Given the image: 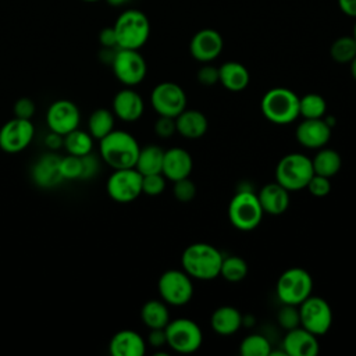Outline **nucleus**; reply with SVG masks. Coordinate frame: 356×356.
Wrapping results in <instances>:
<instances>
[{
	"label": "nucleus",
	"instance_id": "nucleus-16",
	"mask_svg": "<svg viewBox=\"0 0 356 356\" xmlns=\"http://www.w3.org/2000/svg\"><path fill=\"white\" fill-rule=\"evenodd\" d=\"M224 47V40L220 32L213 28L197 31L189 42V53L199 63H211L216 60Z\"/></svg>",
	"mask_w": 356,
	"mask_h": 356
},
{
	"label": "nucleus",
	"instance_id": "nucleus-14",
	"mask_svg": "<svg viewBox=\"0 0 356 356\" xmlns=\"http://www.w3.org/2000/svg\"><path fill=\"white\" fill-rule=\"evenodd\" d=\"M35 135V127L31 120L14 117L0 128V149L14 154L25 150Z\"/></svg>",
	"mask_w": 356,
	"mask_h": 356
},
{
	"label": "nucleus",
	"instance_id": "nucleus-33",
	"mask_svg": "<svg viewBox=\"0 0 356 356\" xmlns=\"http://www.w3.org/2000/svg\"><path fill=\"white\" fill-rule=\"evenodd\" d=\"M327 111V102L318 93H307L299 97V115L303 118H323Z\"/></svg>",
	"mask_w": 356,
	"mask_h": 356
},
{
	"label": "nucleus",
	"instance_id": "nucleus-34",
	"mask_svg": "<svg viewBox=\"0 0 356 356\" xmlns=\"http://www.w3.org/2000/svg\"><path fill=\"white\" fill-rule=\"evenodd\" d=\"M248 263L239 256L222 257L220 275L228 282H239L248 275Z\"/></svg>",
	"mask_w": 356,
	"mask_h": 356
},
{
	"label": "nucleus",
	"instance_id": "nucleus-15",
	"mask_svg": "<svg viewBox=\"0 0 356 356\" xmlns=\"http://www.w3.org/2000/svg\"><path fill=\"white\" fill-rule=\"evenodd\" d=\"M79 122L81 111L72 100H54L46 111V124L49 131H53L63 136L76 129L79 127Z\"/></svg>",
	"mask_w": 356,
	"mask_h": 356
},
{
	"label": "nucleus",
	"instance_id": "nucleus-30",
	"mask_svg": "<svg viewBox=\"0 0 356 356\" xmlns=\"http://www.w3.org/2000/svg\"><path fill=\"white\" fill-rule=\"evenodd\" d=\"M115 127V115L113 110L106 107H99L92 111L88 120V132L93 136V139L100 140L106 135H108Z\"/></svg>",
	"mask_w": 356,
	"mask_h": 356
},
{
	"label": "nucleus",
	"instance_id": "nucleus-3",
	"mask_svg": "<svg viewBox=\"0 0 356 356\" xmlns=\"http://www.w3.org/2000/svg\"><path fill=\"white\" fill-rule=\"evenodd\" d=\"M260 108L270 122L286 125L299 117V96L289 88H271L261 97Z\"/></svg>",
	"mask_w": 356,
	"mask_h": 356
},
{
	"label": "nucleus",
	"instance_id": "nucleus-12",
	"mask_svg": "<svg viewBox=\"0 0 356 356\" xmlns=\"http://www.w3.org/2000/svg\"><path fill=\"white\" fill-rule=\"evenodd\" d=\"M298 307L300 327L306 328L317 337L328 332L332 324V310L324 298L310 295Z\"/></svg>",
	"mask_w": 356,
	"mask_h": 356
},
{
	"label": "nucleus",
	"instance_id": "nucleus-8",
	"mask_svg": "<svg viewBox=\"0 0 356 356\" xmlns=\"http://www.w3.org/2000/svg\"><path fill=\"white\" fill-rule=\"evenodd\" d=\"M167 345L178 353H193L203 343V332L197 323L179 317L170 320L165 325Z\"/></svg>",
	"mask_w": 356,
	"mask_h": 356
},
{
	"label": "nucleus",
	"instance_id": "nucleus-25",
	"mask_svg": "<svg viewBox=\"0 0 356 356\" xmlns=\"http://www.w3.org/2000/svg\"><path fill=\"white\" fill-rule=\"evenodd\" d=\"M218 82L229 92H242L250 82V74L242 63L225 61L218 67Z\"/></svg>",
	"mask_w": 356,
	"mask_h": 356
},
{
	"label": "nucleus",
	"instance_id": "nucleus-48",
	"mask_svg": "<svg viewBox=\"0 0 356 356\" xmlns=\"http://www.w3.org/2000/svg\"><path fill=\"white\" fill-rule=\"evenodd\" d=\"M338 7L345 15L356 19V0H338Z\"/></svg>",
	"mask_w": 356,
	"mask_h": 356
},
{
	"label": "nucleus",
	"instance_id": "nucleus-29",
	"mask_svg": "<svg viewBox=\"0 0 356 356\" xmlns=\"http://www.w3.org/2000/svg\"><path fill=\"white\" fill-rule=\"evenodd\" d=\"M318 152L316 153V156L312 159V165H313V171L314 174L331 178L334 177L342 165V159L341 154L330 147H320L317 149Z\"/></svg>",
	"mask_w": 356,
	"mask_h": 356
},
{
	"label": "nucleus",
	"instance_id": "nucleus-22",
	"mask_svg": "<svg viewBox=\"0 0 356 356\" xmlns=\"http://www.w3.org/2000/svg\"><path fill=\"white\" fill-rule=\"evenodd\" d=\"M108 350L113 356H143L146 341L134 330H120L111 337Z\"/></svg>",
	"mask_w": 356,
	"mask_h": 356
},
{
	"label": "nucleus",
	"instance_id": "nucleus-11",
	"mask_svg": "<svg viewBox=\"0 0 356 356\" xmlns=\"http://www.w3.org/2000/svg\"><path fill=\"white\" fill-rule=\"evenodd\" d=\"M108 196L117 203H131L142 193V174L135 168L113 170L106 182Z\"/></svg>",
	"mask_w": 356,
	"mask_h": 356
},
{
	"label": "nucleus",
	"instance_id": "nucleus-45",
	"mask_svg": "<svg viewBox=\"0 0 356 356\" xmlns=\"http://www.w3.org/2000/svg\"><path fill=\"white\" fill-rule=\"evenodd\" d=\"M147 343L152 348H163L164 345H167V335H165V330L164 328H152L149 330V335H147Z\"/></svg>",
	"mask_w": 356,
	"mask_h": 356
},
{
	"label": "nucleus",
	"instance_id": "nucleus-7",
	"mask_svg": "<svg viewBox=\"0 0 356 356\" xmlns=\"http://www.w3.org/2000/svg\"><path fill=\"white\" fill-rule=\"evenodd\" d=\"M313 278L302 267H291L285 270L277 280L275 292L282 305L299 306L312 295Z\"/></svg>",
	"mask_w": 356,
	"mask_h": 356
},
{
	"label": "nucleus",
	"instance_id": "nucleus-9",
	"mask_svg": "<svg viewBox=\"0 0 356 356\" xmlns=\"http://www.w3.org/2000/svg\"><path fill=\"white\" fill-rule=\"evenodd\" d=\"M157 289L161 300L171 306H184L193 296L192 278L184 270H167L159 281Z\"/></svg>",
	"mask_w": 356,
	"mask_h": 356
},
{
	"label": "nucleus",
	"instance_id": "nucleus-41",
	"mask_svg": "<svg viewBox=\"0 0 356 356\" xmlns=\"http://www.w3.org/2000/svg\"><path fill=\"white\" fill-rule=\"evenodd\" d=\"M154 132L161 139L171 138L174 134H177L175 118L165 117V115H159V118L154 122Z\"/></svg>",
	"mask_w": 356,
	"mask_h": 356
},
{
	"label": "nucleus",
	"instance_id": "nucleus-36",
	"mask_svg": "<svg viewBox=\"0 0 356 356\" xmlns=\"http://www.w3.org/2000/svg\"><path fill=\"white\" fill-rule=\"evenodd\" d=\"M60 172L64 179H81L82 175V159L79 156L68 154L60 159Z\"/></svg>",
	"mask_w": 356,
	"mask_h": 356
},
{
	"label": "nucleus",
	"instance_id": "nucleus-4",
	"mask_svg": "<svg viewBox=\"0 0 356 356\" xmlns=\"http://www.w3.org/2000/svg\"><path fill=\"white\" fill-rule=\"evenodd\" d=\"M114 32L120 49L139 50L150 36V22L145 13L136 8L122 11L115 19Z\"/></svg>",
	"mask_w": 356,
	"mask_h": 356
},
{
	"label": "nucleus",
	"instance_id": "nucleus-18",
	"mask_svg": "<svg viewBox=\"0 0 356 356\" xmlns=\"http://www.w3.org/2000/svg\"><path fill=\"white\" fill-rule=\"evenodd\" d=\"M60 156L49 152L42 154L31 168L32 181L43 189H50L60 185L64 178L60 172Z\"/></svg>",
	"mask_w": 356,
	"mask_h": 356
},
{
	"label": "nucleus",
	"instance_id": "nucleus-46",
	"mask_svg": "<svg viewBox=\"0 0 356 356\" xmlns=\"http://www.w3.org/2000/svg\"><path fill=\"white\" fill-rule=\"evenodd\" d=\"M99 42H100L102 47H118L114 28L113 26L103 28L99 33Z\"/></svg>",
	"mask_w": 356,
	"mask_h": 356
},
{
	"label": "nucleus",
	"instance_id": "nucleus-50",
	"mask_svg": "<svg viewBox=\"0 0 356 356\" xmlns=\"http://www.w3.org/2000/svg\"><path fill=\"white\" fill-rule=\"evenodd\" d=\"M349 70H350L352 78L356 81V56H355V58L349 63Z\"/></svg>",
	"mask_w": 356,
	"mask_h": 356
},
{
	"label": "nucleus",
	"instance_id": "nucleus-52",
	"mask_svg": "<svg viewBox=\"0 0 356 356\" xmlns=\"http://www.w3.org/2000/svg\"><path fill=\"white\" fill-rule=\"evenodd\" d=\"M82 1H88V3H95V1H100V0H82Z\"/></svg>",
	"mask_w": 356,
	"mask_h": 356
},
{
	"label": "nucleus",
	"instance_id": "nucleus-32",
	"mask_svg": "<svg viewBox=\"0 0 356 356\" xmlns=\"http://www.w3.org/2000/svg\"><path fill=\"white\" fill-rule=\"evenodd\" d=\"M331 58L338 64H349L356 56V40L352 35L337 38L330 47Z\"/></svg>",
	"mask_w": 356,
	"mask_h": 356
},
{
	"label": "nucleus",
	"instance_id": "nucleus-42",
	"mask_svg": "<svg viewBox=\"0 0 356 356\" xmlns=\"http://www.w3.org/2000/svg\"><path fill=\"white\" fill-rule=\"evenodd\" d=\"M196 79L203 86L216 85L218 82V67H214L210 63H204V65L197 70Z\"/></svg>",
	"mask_w": 356,
	"mask_h": 356
},
{
	"label": "nucleus",
	"instance_id": "nucleus-26",
	"mask_svg": "<svg viewBox=\"0 0 356 356\" xmlns=\"http://www.w3.org/2000/svg\"><path fill=\"white\" fill-rule=\"evenodd\" d=\"M210 325L216 334L228 337L235 334L243 325V316L234 306H220L213 312Z\"/></svg>",
	"mask_w": 356,
	"mask_h": 356
},
{
	"label": "nucleus",
	"instance_id": "nucleus-19",
	"mask_svg": "<svg viewBox=\"0 0 356 356\" xmlns=\"http://www.w3.org/2000/svg\"><path fill=\"white\" fill-rule=\"evenodd\" d=\"M282 349L288 356H314L320 350V343L317 335L299 325L286 331Z\"/></svg>",
	"mask_w": 356,
	"mask_h": 356
},
{
	"label": "nucleus",
	"instance_id": "nucleus-6",
	"mask_svg": "<svg viewBox=\"0 0 356 356\" xmlns=\"http://www.w3.org/2000/svg\"><path fill=\"white\" fill-rule=\"evenodd\" d=\"M264 211L257 195L242 189L235 193L228 204V218L231 224L241 231H252L261 222Z\"/></svg>",
	"mask_w": 356,
	"mask_h": 356
},
{
	"label": "nucleus",
	"instance_id": "nucleus-44",
	"mask_svg": "<svg viewBox=\"0 0 356 356\" xmlns=\"http://www.w3.org/2000/svg\"><path fill=\"white\" fill-rule=\"evenodd\" d=\"M82 175H81V179H89V178H93L97 171H99V159L96 154H93L92 152L82 156Z\"/></svg>",
	"mask_w": 356,
	"mask_h": 356
},
{
	"label": "nucleus",
	"instance_id": "nucleus-28",
	"mask_svg": "<svg viewBox=\"0 0 356 356\" xmlns=\"http://www.w3.org/2000/svg\"><path fill=\"white\" fill-rule=\"evenodd\" d=\"M164 150L157 145H146L139 149V154L135 163V168L142 175L161 172Z\"/></svg>",
	"mask_w": 356,
	"mask_h": 356
},
{
	"label": "nucleus",
	"instance_id": "nucleus-49",
	"mask_svg": "<svg viewBox=\"0 0 356 356\" xmlns=\"http://www.w3.org/2000/svg\"><path fill=\"white\" fill-rule=\"evenodd\" d=\"M110 6H113V7H121V6H125V4H128L131 0H106Z\"/></svg>",
	"mask_w": 356,
	"mask_h": 356
},
{
	"label": "nucleus",
	"instance_id": "nucleus-5",
	"mask_svg": "<svg viewBox=\"0 0 356 356\" xmlns=\"http://www.w3.org/2000/svg\"><path fill=\"white\" fill-rule=\"evenodd\" d=\"M313 174L312 159L303 153H288L275 167V181L289 192L305 189Z\"/></svg>",
	"mask_w": 356,
	"mask_h": 356
},
{
	"label": "nucleus",
	"instance_id": "nucleus-23",
	"mask_svg": "<svg viewBox=\"0 0 356 356\" xmlns=\"http://www.w3.org/2000/svg\"><path fill=\"white\" fill-rule=\"evenodd\" d=\"M256 195L266 214L280 216L285 213L289 206V191L277 181L266 184Z\"/></svg>",
	"mask_w": 356,
	"mask_h": 356
},
{
	"label": "nucleus",
	"instance_id": "nucleus-27",
	"mask_svg": "<svg viewBox=\"0 0 356 356\" xmlns=\"http://www.w3.org/2000/svg\"><path fill=\"white\" fill-rule=\"evenodd\" d=\"M140 320L149 328H165L170 323V312L167 303L159 299H150L140 309Z\"/></svg>",
	"mask_w": 356,
	"mask_h": 356
},
{
	"label": "nucleus",
	"instance_id": "nucleus-17",
	"mask_svg": "<svg viewBox=\"0 0 356 356\" xmlns=\"http://www.w3.org/2000/svg\"><path fill=\"white\" fill-rule=\"evenodd\" d=\"M296 140L306 149L324 147L331 138V127L323 118H303L295 131Z\"/></svg>",
	"mask_w": 356,
	"mask_h": 356
},
{
	"label": "nucleus",
	"instance_id": "nucleus-37",
	"mask_svg": "<svg viewBox=\"0 0 356 356\" xmlns=\"http://www.w3.org/2000/svg\"><path fill=\"white\" fill-rule=\"evenodd\" d=\"M172 192L178 202L189 203L196 196V184L189 177L177 179V181H174Z\"/></svg>",
	"mask_w": 356,
	"mask_h": 356
},
{
	"label": "nucleus",
	"instance_id": "nucleus-31",
	"mask_svg": "<svg viewBox=\"0 0 356 356\" xmlns=\"http://www.w3.org/2000/svg\"><path fill=\"white\" fill-rule=\"evenodd\" d=\"M63 147L67 150L68 154L74 156H85L92 152L93 149V136L88 131L82 129H74L64 135V143Z\"/></svg>",
	"mask_w": 356,
	"mask_h": 356
},
{
	"label": "nucleus",
	"instance_id": "nucleus-35",
	"mask_svg": "<svg viewBox=\"0 0 356 356\" xmlns=\"http://www.w3.org/2000/svg\"><path fill=\"white\" fill-rule=\"evenodd\" d=\"M271 350L270 341L260 334L245 337L239 345V352L243 356H270Z\"/></svg>",
	"mask_w": 356,
	"mask_h": 356
},
{
	"label": "nucleus",
	"instance_id": "nucleus-13",
	"mask_svg": "<svg viewBox=\"0 0 356 356\" xmlns=\"http://www.w3.org/2000/svg\"><path fill=\"white\" fill-rule=\"evenodd\" d=\"M150 104L157 115L175 118L186 108V93L175 82H160L150 93Z\"/></svg>",
	"mask_w": 356,
	"mask_h": 356
},
{
	"label": "nucleus",
	"instance_id": "nucleus-1",
	"mask_svg": "<svg viewBox=\"0 0 356 356\" xmlns=\"http://www.w3.org/2000/svg\"><path fill=\"white\" fill-rule=\"evenodd\" d=\"M222 253L206 242H195L185 248L181 256L182 270L193 280L210 281L220 275Z\"/></svg>",
	"mask_w": 356,
	"mask_h": 356
},
{
	"label": "nucleus",
	"instance_id": "nucleus-39",
	"mask_svg": "<svg viewBox=\"0 0 356 356\" xmlns=\"http://www.w3.org/2000/svg\"><path fill=\"white\" fill-rule=\"evenodd\" d=\"M165 177L161 172L142 175V193L147 196H157L165 189Z\"/></svg>",
	"mask_w": 356,
	"mask_h": 356
},
{
	"label": "nucleus",
	"instance_id": "nucleus-10",
	"mask_svg": "<svg viewBox=\"0 0 356 356\" xmlns=\"http://www.w3.org/2000/svg\"><path fill=\"white\" fill-rule=\"evenodd\" d=\"M111 68L115 78L128 88L139 85L147 72L146 60L139 53V50L134 49L118 47L113 58Z\"/></svg>",
	"mask_w": 356,
	"mask_h": 356
},
{
	"label": "nucleus",
	"instance_id": "nucleus-2",
	"mask_svg": "<svg viewBox=\"0 0 356 356\" xmlns=\"http://www.w3.org/2000/svg\"><path fill=\"white\" fill-rule=\"evenodd\" d=\"M99 142L100 159L113 170L135 167L140 146L134 135L122 129H113Z\"/></svg>",
	"mask_w": 356,
	"mask_h": 356
},
{
	"label": "nucleus",
	"instance_id": "nucleus-20",
	"mask_svg": "<svg viewBox=\"0 0 356 356\" xmlns=\"http://www.w3.org/2000/svg\"><path fill=\"white\" fill-rule=\"evenodd\" d=\"M111 110L118 120L134 122L143 115L145 102L136 90L127 86L125 89H121L115 93Z\"/></svg>",
	"mask_w": 356,
	"mask_h": 356
},
{
	"label": "nucleus",
	"instance_id": "nucleus-38",
	"mask_svg": "<svg viewBox=\"0 0 356 356\" xmlns=\"http://www.w3.org/2000/svg\"><path fill=\"white\" fill-rule=\"evenodd\" d=\"M277 321L284 330H292L295 327L300 325V317H299V307L293 305H282L277 314Z\"/></svg>",
	"mask_w": 356,
	"mask_h": 356
},
{
	"label": "nucleus",
	"instance_id": "nucleus-47",
	"mask_svg": "<svg viewBox=\"0 0 356 356\" xmlns=\"http://www.w3.org/2000/svg\"><path fill=\"white\" fill-rule=\"evenodd\" d=\"M64 143V136L60 134H56L53 131H50L46 136H44V145L50 152L58 150L60 147H63Z\"/></svg>",
	"mask_w": 356,
	"mask_h": 356
},
{
	"label": "nucleus",
	"instance_id": "nucleus-43",
	"mask_svg": "<svg viewBox=\"0 0 356 356\" xmlns=\"http://www.w3.org/2000/svg\"><path fill=\"white\" fill-rule=\"evenodd\" d=\"M14 117L24 118V120H31L35 115L36 111V104L31 97H19L14 103Z\"/></svg>",
	"mask_w": 356,
	"mask_h": 356
},
{
	"label": "nucleus",
	"instance_id": "nucleus-40",
	"mask_svg": "<svg viewBox=\"0 0 356 356\" xmlns=\"http://www.w3.org/2000/svg\"><path fill=\"white\" fill-rule=\"evenodd\" d=\"M306 189L316 197H323L327 196L331 191V182L330 178L318 175V174H313V177L310 178V181L306 185Z\"/></svg>",
	"mask_w": 356,
	"mask_h": 356
},
{
	"label": "nucleus",
	"instance_id": "nucleus-21",
	"mask_svg": "<svg viewBox=\"0 0 356 356\" xmlns=\"http://www.w3.org/2000/svg\"><path fill=\"white\" fill-rule=\"evenodd\" d=\"M193 168V160L188 150L182 147H171L164 150L161 174L168 181H177L189 177Z\"/></svg>",
	"mask_w": 356,
	"mask_h": 356
},
{
	"label": "nucleus",
	"instance_id": "nucleus-51",
	"mask_svg": "<svg viewBox=\"0 0 356 356\" xmlns=\"http://www.w3.org/2000/svg\"><path fill=\"white\" fill-rule=\"evenodd\" d=\"M352 36L355 38V40H356V21H355V25H353V32H352Z\"/></svg>",
	"mask_w": 356,
	"mask_h": 356
},
{
	"label": "nucleus",
	"instance_id": "nucleus-24",
	"mask_svg": "<svg viewBox=\"0 0 356 356\" xmlns=\"http://www.w3.org/2000/svg\"><path fill=\"white\" fill-rule=\"evenodd\" d=\"M177 134L186 139H199L202 138L209 128L207 117L193 108H185L175 117Z\"/></svg>",
	"mask_w": 356,
	"mask_h": 356
}]
</instances>
